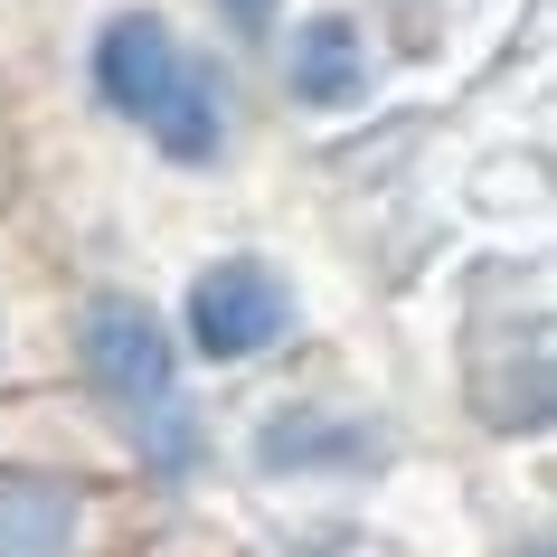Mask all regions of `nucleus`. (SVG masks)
<instances>
[{
    "label": "nucleus",
    "mask_w": 557,
    "mask_h": 557,
    "mask_svg": "<svg viewBox=\"0 0 557 557\" xmlns=\"http://www.w3.org/2000/svg\"><path fill=\"white\" fill-rule=\"evenodd\" d=\"M95 95H104L114 114H133L171 161H218V143H227L218 76L171 38L161 10H114V20L95 29Z\"/></svg>",
    "instance_id": "nucleus-1"
},
{
    "label": "nucleus",
    "mask_w": 557,
    "mask_h": 557,
    "mask_svg": "<svg viewBox=\"0 0 557 557\" xmlns=\"http://www.w3.org/2000/svg\"><path fill=\"white\" fill-rule=\"evenodd\" d=\"M284 322H294L284 284H274L264 264H246V256L208 264L199 284H189V341H199L208 359H256L264 341H284Z\"/></svg>",
    "instance_id": "nucleus-3"
},
{
    "label": "nucleus",
    "mask_w": 557,
    "mask_h": 557,
    "mask_svg": "<svg viewBox=\"0 0 557 557\" xmlns=\"http://www.w3.org/2000/svg\"><path fill=\"white\" fill-rule=\"evenodd\" d=\"M227 20H236V29H264V20H274V0H227Z\"/></svg>",
    "instance_id": "nucleus-6"
},
{
    "label": "nucleus",
    "mask_w": 557,
    "mask_h": 557,
    "mask_svg": "<svg viewBox=\"0 0 557 557\" xmlns=\"http://www.w3.org/2000/svg\"><path fill=\"white\" fill-rule=\"evenodd\" d=\"M86 529V500L38 472H0V557H66Z\"/></svg>",
    "instance_id": "nucleus-4"
},
{
    "label": "nucleus",
    "mask_w": 557,
    "mask_h": 557,
    "mask_svg": "<svg viewBox=\"0 0 557 557\" xmlns=\"http://www.w3.org/2000/svg\"><path fill=\"white\" fill-rule=\"evenodd\" d=\"M86 369L104 379V397H123L133 416H151V463L180 472L189 463V416L171 407V331L151 322L133 294L86 312Z\"/></svg>",
    "instance_id": "nucleus-2"
},
{
    "label": "nucleus",
    "mask_w": 557,
    "mask_h": 557,
    "mask_svg": "<svg viewBox=\"0 0 557 557\" xmlns=\"http://www.w3.org/2000/svg\"><path fill=\"white\" fill-rule=\"evenodd\" d=\"M294 95L312 104V114H341V104L369 95V48H359V29L341 20V10L302 20V38H294Z\"/></svg>",
    "instance_id": "nucleus-5"
}]
</instances>
